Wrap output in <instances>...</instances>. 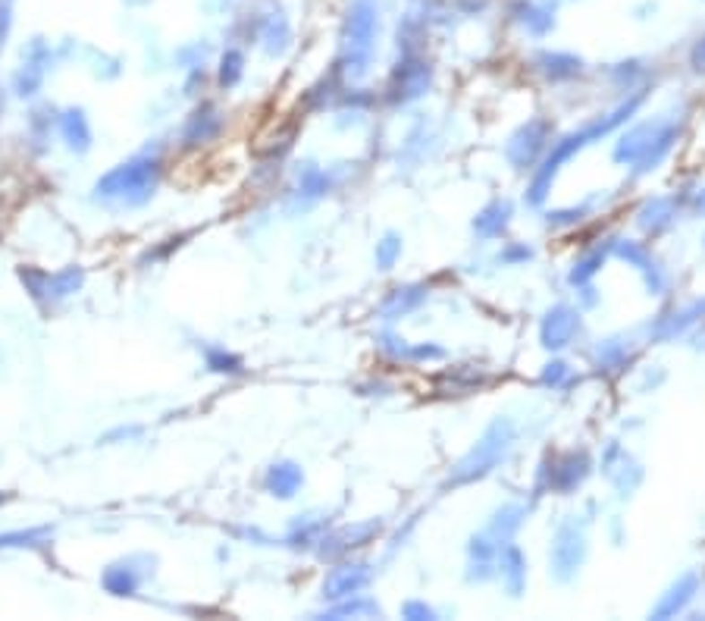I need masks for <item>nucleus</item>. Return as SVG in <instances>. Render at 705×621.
Returning <instances> with one entry per match:
<instances>
[{"label": "nucleus", "instance_id": "38", "mask_svg": "<svg viewBox=\"0 0 705 621\" xmlns=\"http://www.w3.org/2000/svg\"><path fill=\"white\" fill-rule=\"evenodd\" d=\"M530 258V249H511L501 255V261H527Z\"/></svg>", "mask_w": 705, "mask_h": 621}, {"label": "nucleus", "instance_id": "26", "mask_svg": "<svg viewBox=\"0 0 705 621\" xmlns=\"http://www.w3.org/2000/svg\"><path fill=\"white\" fill-rule=\"evenodd\" d=\"M668 220H671V201H665V198L649 201V205L640 211V226L649 232H658L662 226H668Z\"/></svg>", "mask_w": 705, "mask_h": 621}, {"label": "nucleus", "instance_id": "40", "mask_svg": "<svg viewBox=\"0 0 705 621\" xmlns=\"http://www.w3.org/2000/svg\"><path fill=\"white\" fill-rule=\"evenodd\" d=\"M0 107H4V104H0Z\"/></svg>", "mask_w": 705, "mask_h": 621}, {"label": "nucleus", "instance_id": "14", "mask_svg": "<svg viewBox=\"0 0 705 621\" xmlns=\"http://www.w3.org/2000/svg\"><path fill=\"white\" fill-rule=\"evenodd\" d=\"M301 484H304V474L295 461H279V465H273L266 471V490L279 499H292L301 490Z\"/></svg>", "mask_w": 705, "mask_h": 621}, {"label": "nucleus", "instance_id": "1", "mask_svg": "<svg viewBox=\"0 0 705 621\" xmlns=\"http://www.w3.org/2000/svg\"><path fill=\"white\" fill-rule=\"evenodd\" d=\"M379 31V6L377 0H352L342 22V66L352 79L370 69L373 48H377Z\"/></svg>", "mask_w": 705, "mask_h": 621}, {"label": "nucleus", "instance_id": "18", "mask_svg": "<svg viewBox=\"0 0 705 621\" xmlns=\"http://www.w3.org/2000/svg\"><path fill=\"white\" fill-rule=\"evenodd\" d=\"M536 66L545 79L561 82V79H574V75L580 73L583 63H580V57H574V54H539Z\"/></svg>", "mask_w": 705, "mask_h": 621}, {"label": "nucleus", "instance_id": "23", "mask_svg": "<svg viewBox=\"0 0 705 621\" xmlns=\"http://www.w3.org/2000/svg\"><path fill=\"white\" fill-rule=\"evenodd\" d=\"M50 528H29V530H6L0 534V549H38L50 540Z\"/></svg>", "mask_w": 705, "mask_h": 621}, {"label": "nucleus", "instance_id": "11", "mask_svg": "<svg viewBox=\"0 0 705 621\" xmlns=\"http://www.w3.org/2000/svg\"><path fill=\"white\" fill-rule=\"evenodd\" d=\"M577 327H580V320H577L574 310L564 308V305L552 308L543 320V345L545 348H564L570 339H574Z\"/></svg>", "mask_w": 705, "mask_h": 621}, {"label": "nucleus", "instance_id": "31", "mask_svg": "<svg viewBox=\"0 0 705 621\" xmlns=\"http://www.w3.org/2000/svg\"><path fill=\"white\" fill-rule=\"evenodd\" d=\"M602 261H605V251H602V249H596L593 255H587L583 261H577L574 274H570V283H574V286H577V283H587L589 276H593L596 270L602 267Z\"/></svg>", "mask_w": 705, "mask_h": 621}, {"label": "nucleus", "instance_id": "13", "mask_svg": "<svg viewBox=\"0 0 705 621\" xmlns=\"http://www.w3.org/2000/svg\"><path fill=\"white\" fill-rule=\"evenodd\" d=\"M60 136H63V142H66L69 151L85 154V151L91 148V126H88L85 110H79V107L63 110L60 113Z\"/></svg>", "mask_w": 705, "mask_h": 621}, {"label": "nucleus", "instance_id": "33", "mask_svg": "<svg viewBox=\"0 0 705 621\" xmlns=\"http://www.w3.org/2000/svg\"><path fill=\"white\" fill-rule=\"evenodd\" d=\"M408 293H411V289H396V295H392V299L386 302V308H383L386 314H389V317L392 314H405V310L414 308L417 302L423 299V293H417V289H414V295H408Z\"/></svg>", "mask_w": 705, "mask_h": 621}, {"label": "nucleus", "instance_id": "16", "mask_svg": "<svg viewBox=\"0 0 705 621\" xmlns=\"http://www.w3.org/2000/svg\"><path fill=\"white\" fill-rule=\"evenodd\" d=\"M289 19L283 16V13H266L264 19H260V41H264V50L270 57H279L285 54V48H289Z\"/></svg>", "mask_w": 705, "mask_h": 621}, {"label": "nucleus", "instance_id": "15", "mask_svg": "<svg viewBox=\"0 0 705 621\" xmlns=\"http://www.w3.org/2000/svg\"><path fill=\"white\" fill-rule=\"evenodd\" d=\"M662 132V123H643L637 126L633 132H627L624 138L618 142V148H614V161H640L643 157V151L649 148L652 142H656V136Z\"/></svg>", "mask_w": 705, "mask_h": 621}, {"label": "nucleus", "instance_id": "2", "mask_svg": "<svg viewBox=\"0 0 705 621\" xmlns=\"http://www.w3.org/2000/svg\"><path fill=\"white\" fill-rule=\"evenodd\" d=\"M161 179V161L157 157H132V161L113 167L94 186V195L100 201H117V205H148L151 195Z\"/></svg>", "mask_w": 705, "mask_h": 621}, {"label": "nucleus", "instance_id": "12", "mask_svg": "<svg viewBox=\"0 0 705 621\" xmlns=\"http://www.w3.org/2000/svg\"><path fill=\"white\" fill-rule=\"evenodd\" d=\"M100 584L113 597H135L138 587H142V572L135 568V559L117 562V565H110L100 574Z\"/></svg>", "mask_w": 705, "mask_h": 621}, {"label": "nucleus", "instance_id": "4", "mask_svg": "<svg viewBox=\"0 0 705 621\" xmlns=\"http://www.w3.org/2000/svg\"><path fill=\"white\" fill-rule=\"evenodd\" d=\"M511 424L508 421H495L492 427L486 430V436H483L480 442H476V449L467 455V459H461V465L455 468V484H467V480L474 477H483L486 471H492L495 465H499V459L505 455V449L511 446Z\"/></svg>", "mask_w": 705, "mask_h": 621}, {"label": "nucleus", "instance_id": "10", "mask_svg": "<svg viewBox=\"0 0 705 621\" xmlns=\"http://www.w3.org/2000/svg\"><path fill=\"white\" fill-rule=\"evenodd\" d=\"M430 66L423 60H405L398 63L392 75V101H414L430 88Z\"/></svg>", "mask_w": 705, "mask_h": 621}, {"label": "nucleus", "instance_id": "29", "mask_svg": "<svg viewBox=\"0 0 705 621\" xmlns=\"http://www.w3.org/2000/svg\"><path fill=\"white\" fill-rule=\"evenodd\" d=\"M207 367L217 373H241V358L239 354L223 352V348H211V352H207Z\"/></svg>", "mask_w": 705, "mask_h": 621}, {"label": "nucleus", "instance_id": "7", "mask_svg": "<svg viewBox=\"0 0 705 621\" xmlns=\"http://www.w3.org/2000/svg\"><path fill=\"white\" fill-rule=\"evenodd\" d=\"M48 66H50V48L41 41V38H35L22 57V69H19L16 79H13V88H16L19 98L38 94V88L44 85V75H48Z\"/></svg>", "mask_w": 705, "mask_h": 621}, {"label": "nucleus", "instance_id": "36", "mask_svg": "<svg viewBox=\"0 0 705 621\" xmlns=\"http://www.w3.org/2000/svg\"><path fill=\"white\" fill-rule=\"evenodd\" d=\"M568 373V367L561 364V361H552L549 371L543 373V383H561V377Z\"/></svg>", "mask_w": 705, "mask_h": 621}, {"label": "nucleus", "instance_id": "21", "mask_svg": "<svg viewBox=\"0 0 705 621\" xmlns=\"http://www.w3.org/2000/svg\"><path fill=\"white\" fill-rule=\"evenodd\" d=\"M501 578H505L508 590L518 597L524 590V578H527V568H524V555H520L518 547H508L501 549Z\"/></svg>", "mask_w": 705, "mask_h": 621}, {"label": "nucleus", "instance_id": "30", "mask_svg": "<svg viewBox=\"0 0 705 621\" xmlns=\"http://www.w3.org/2000/svg\"><path fill=\"white\" fill-rule=\"evenodd\" d=\"M326 188H329L326 173H320L317 167H304L301 170V192L308 195V198H320Z\"/></svg>", "mask_w": 705, "mask_h": 621}, {"label": "nucleus", "instance_id": "35", "mask_svg": "<svg viewBox=\"0 0 705 621\" xmlns=\"http://www.w3.org/2000/svg\"><path fill=\"white\" fill-rule=\"evenodd\" d=\"M402 616L405 618H414V621H423V618H436V612L430 609V606H423V603H408L402 609Z\"/></svg>", "mask_w": 705, "mask_h": 621}, {"label": "nucleus", "instance_id": "17", "mask_svg": "<svg viewBox=\"0 0 705 621\" xmlns=\"http://www.w3.org/2000/svg\"><path fill=\"white\" fill-rule=\"evenodd\" d=\"M693 590H696V574H687V578H681L675 587L668 590V597L662 599V603L652 609V618H671L677 616V612L683 609V606L693 599Z\"/></svg>", "mask_w": 705, "mask_h": 621}, {"label": "nucleus", "instance_id": "20", "mask_svg": "<svg viewBox=\"0 0 705 621\" xmlns=\"http://www.w3.org/2000/svg\"><path fill=\"white\" fill-rule=\"evenodd\" d=\"M508 217H511V205L508 201H492L486 211H480V217L474 220V230L480 236H499L501 230L508 226Z\"/></svg>", "mask_w": 705, "mask_h": 621}, {"label": "nucleus", "instance_id": "9", "mask_svg": "<svg viewBox=\"0 0 705 621\" xmlns=\"http://www.w3.org/2000/svg\"><path fill=\"white\" fill-rule=\"evenodd\" d=\"M367 584H370V568L367 565H339L323 581V597L339 603V599L358 597Z\"/></svg>", "mask_w": 705, "mask_h": 621}, {"label": "nucleus", "instance_id": "8", "mask_svg": "<svg viewBox=\"0 0 705 621\" xmlns=\"http://www.w3.org/2000/svg\"><path fill=\"white\" fill-rule=\"evenodd\" d=\"M545 138H549V123H543V119H533V123H527L524 129H520L518 136H514L511 142L505 144L508 161H511L518 170L530 167V163L536 161L539 151H543Z\"/></svg>", "mask_w": 705, "mask_h": 621}, {"label": "nucleus", "instance_id": "27", "mask_svg": "<svg viewBox=\"0 0 705 621\" xmlns=\"http://www.w3.org/2000/svg\"><path fill=\"white\" fill-rule=\"evenodd\" d=\"M245 75V57H241V50H226L223 60H220V85L223 88H232L239 85V79Z\"/></svg>", "mask_w": 705, "mask_h": 621}, {"label": "nucleus", "instance_id": "3", "mask_svg": "<svg viewBox=\"0 0 705 621\" xmlns=\"http://www.w3.org/2000/svg\"><path fill=\"white\" fill-rule=\"evenodd\" d=\"M640 101H643V94H637V98H631L627 104H621L618 110L612 113V117H605V119H599V123H593V126H587L583 132H574V136H568L564 142H558L555 144V151H552L549 157H545V163L539 167V173L533 176V186H530V205H543V198H545V192H549V186H552V179H555V173L561 170V163L568 161L574 151H580L583 144H589L593 138H602L605 132H612L614 126H621L624 123L627 117H631L633 110L640 107Z\"/></svg>", "mask_w": 705, "mask_h": 621}, {"label": "nucleus", "instance_id": "19", "mask_svg": "<svg viewBox=\"0 0 705 621\" xmlns=\"http://www.w3.org/2000/svg\"><path fill=\"white\" fill-rule=\"evenodd\" d=\"M220 132V113L213 107H201L186 126V144H201L211 142L213 136Z\"/></svg>", "mask_w": 705, "mask_h": 621}, {"label": "nucleus", "instance_id": "6", "mask_svg": "<svg viewBox=\"0 0 705 621\" xmlns=\"http://www.w3.org/2000/svg\"><path fill=\"white\" fill-rule=\"evenodd\" d=\"M583 555H587V543L583 534H577V528H561L552 543V572L558 581H570L577 574V568L583 565Z\"/></svg>", "mask_w": 705, "mask_h": 621}, {"label": "nucleus", "instance_id": "37", "mask_svg": "<svg viewBox=\"0 0 705 621\" xmlns=\"http://www.w3.org/2000/svg\"><path fill=\"white\" fill-rule=\"evenodd\" d=\"M693 66L700 69V73H705V38L696 44V50H693Z\"/></svg>", "mask_w": 705, "mask_h": 621}, {"label": "nucleus", "instance_id": "24", "mask_svg": "<svg viewBox=\"0 0 705 621\" xmlns=\"http://www.w3.org/2000/svg\"><path fill=\"white\" fill-rule=\"evenodd\" d=\"M618 255L627 258V261L637 264V267L643 270L646 280H649V289H656V293L662 289V274H658V267H656V261L649 258V251L640 249V245H633V242H627V245L621 242V245H618Z\"/></svg>", "mask_w": 705, "mask_h": 621}, {"label": "nucleus", "instance_id": "28", "mask_svg": "<svg viewBox=\"0 0 705 621\" xmlns=\"http://www.w3.org/2000/svg\"><path fill=\"white\" fill-rule=\"evenodd\" d=\"M345 616H379V606L370 603V599H358V597H348V603L335 606L326 618H345Z\"/></svg>", "mask_w": 705, "mask_h": 621}, {"label": "nucleus", "instance_id": "25", "mask_svg": "<svg viewBox=\"0 0 705 621\" xmlns=\"http://www.w3.org/2000/svg\"><path fill=\"white\" fill-rule=\"evenodd\" d=\"M555 486L558 490H570L587 477V455H568L561 468H555Z\"/></svg>", "mask_w": 705, "mask_h": 621}, {"label": "nucleus", "instance_id": "5", "mask_svg": "<svg viewBox=\"0 0 705 621\" xmlns=\"http://www.w3.org/2000/svg\"><path fill=\"white\" fill-rule=\"evenodd\" d=\"M82 280H85V270L82 267H66L60 274H38V270H22V283L29 286V293L35 295L38 302H60L69 299L73 293L82 289Z\"/></svg>", "mask_w": 705, "mask_h": 621}, {"label": "nucleus", "instance_id": "39", "mask_svg": "<svg viewBox=\"0 0 705 621\" xmlns=\"http://www.w3.org/2000/svg\"><path fill=\"white\" fill-rule=\"evenodd\" d=\"M4 499H6V496H0V503H4Z\"/></svg>", "mask_w": 705, "mask_h": 621}, {"label": "nucleus", "instance_id": "34", "mask_svg": "<svg viewBox=\"0 0 705 621\" xmlns=\"http://www.w3.org/2000/svg\"><path fill=\"white\" fill-rule=\"evenodd\" d=\"M10 29H13V0H0V48L6 44Z\"/></svg>", "mask_w": 705, "mask_h": 621}, {"label": "nucleus", "instance_id": "22", "mask_svg": "<svg viewBox=\"0 0 705 621\" xmlns=\"http://www.w3.org/2000/svg\"><path fill=\"white\" fill-rule=\"evenodd\" d=\"M518 22H524L533 35H545L555 25V13L545 4H518Z\"/></svg>", "mask_w": 705, "mask_h": 621}, {"label": "nucleus", "instance_id": "32", "mask_svg": "<svg viewBox=\"0 0 705 621\" xmlns=\"http://www.w3.org/2000/svg\"><path fill=\"white\" fill-rule=\"evenodd\" d=\"M398 255H402V242H398L396 236H386L383 242L377 245V264L383 270H392L398 261Z\"/></svg>", "mask_w": 705, "mask_h": 621}]
</instances>
